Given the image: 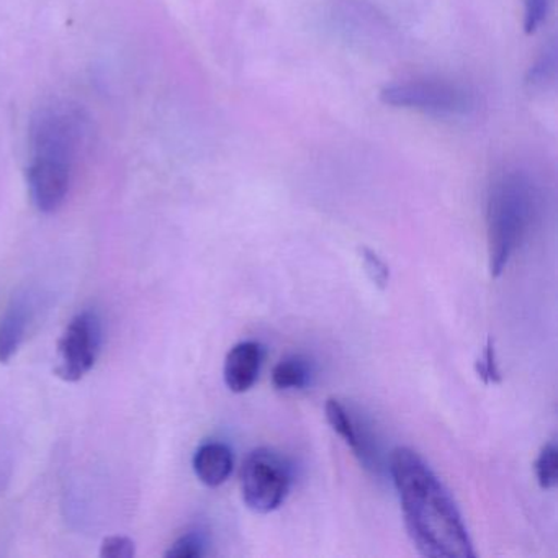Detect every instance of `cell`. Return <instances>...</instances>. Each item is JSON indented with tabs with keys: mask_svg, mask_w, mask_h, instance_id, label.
<instances>
[{
	"mask_svg": "<svg viewBox=\"0 0 558 558\" xmlns=\"http://www.w3.org/2000/svg\"><path fill=\"white\" fill-rule=\"evenodd\" d=\"M264 362V348L259 342L244 341L228 352L223 378L233 393H244L256 384Z\"/></svg>",
	"mask_w": 558,
	"mask_h": 558,
	"instance_id": "cell-8",
	"label": "cell"
},
{
	"mask_svg": "<svg viewBox=\"0 0 558 558\" xmlns=\"http://www.w3.org/2000/svg\"><path fill=\"white\" fill-rule=\"evenodd\" d=\"M207 554V538L202 532H187L171 545L166 557L168 558H198Z\"/></svg>",
	"mask_w": 558,
	"mask_h": 558,
	"instance_id": "cell-13",
	"label": "cell"
},
{
	"mask_svg": "<svg viewBox=\"0 0 558 558\" xmlns=\"http://www.w3.org/2000/svg\"><path fill=\"white\" fill-rule=\"evenodd\" d=\"M535 476L542 489H551L558 482V450L555 442L545 444L535 460Z\"/></svg>",
	"mask_w": 558,
	"mask_h": 558,
	"instance_id": "cell-12",
	"label": "cell"
},
{
	"mask_svg": "<svg viewBox=\"0 0 558 558\" xmlns=\"http://www.w3.org/2000/svg\"><path fill=\"white\" fill-rule=\"evenodd\" d=\"M312 364L302 355L282 359L272 371V384L277 390H303L312 384Z\"/></svg>",
	"mask_w": 558,
	"mask_h": 558,
	"instance_id": "cell-11",
	"label": "cell"
},
{
	"mask_svg": "<svg viewBox=\"0 0 558 558\" xmlns=\"http://www.w3.org/2000/svg\"><path fill=\"white\" fill-rule=\"evenodd\" d=\"M361 256L365 272L371 277L372 282L378 289H387L388 282H390V269H388L387 264L381 260V257L375 251L368 250V247H362Z\"/></svg>",
	"mask_w": 558,
	"mask_h": 558,
	"instance_id": "cell-15",
	"label": "cell"
},
{
	"mask_svg": "<svg viewBox=\"0 0 558 558\" xmlns=\"http://www.w3.org/2000/svg\"><path fill=\"white\" fill-rule=\"evenodd\" d=\"M40 302L34 290L17 293L0 318V364H9L21 351L37 318Z\"/></svg>",
	"mask_w": 558,
	"mask_h": 558,
	"instance_id": "cell-7",
	"label": "cell"
},
{
	"mask_svg": "<svg viewBox=\"0 0 558 558\" xmlns=\"http://www.w3.org/2000/svg\"><path fill=\"white\" fill-rule=\"evenodd\" d=\"M244 505L257 514H269L282 506L292 488V466L276 450H253L241 466Z\"/></svg>",
	"mask_w": 558,
	"mask_h": 558,
	"instance_id": "cell-4",
	"label": "cell"
},
{
	"mask_svg": "<svg viewBox=\"0 0 558 558\" xmlns=\"http://www.w3.org/2000/svg\"><path fill=\"white\" fill-rule=\"evenodd\" d=\"M475 371L476 375L482 378L483 384H501V372H499L498 362H496L495 342L492 338L486 341L485 348H483V352L476 361Z\"/></svg>",
	"mask_w": 558,
	"mask_h": 558,
	"instance_id": "cell-14",
	"label": "cell"
},
{
	"mask_svg": "<svg viewBox=\"0 0 558 558\" xmlns=\"http://www.w3.org/2000/svg\"><path fill=\"white\" fill-rule=\"evenodd\" d=\"M555 70H557V50H555L554 45H551V47L542 54L541 60L535 63V66L532 68L529 83H531L532 86L547 83L548 80L554 77Z\"/></svg>",
	"mask_w": 558,
	"mask_h": 558,
	"instance_id": "cell-18",
	"label": "cell"
},
{
	"mask_svg": "<svg viewBox=\"0 0 558 558\" xmlns=\"http://www.w3.org/2000/svg\"><path fill=\"white\" fill-rule=\"evenodd\" d=\"M102 348V322L94 312H83L71 319L58 342V365L61 380H83L99 359Z\"/></svg>",
	"mask_w": 558,
	"mask_h": 558,
	"instance_id": "cell-5",
	"label": "cell"
},
{
	"mask_svg": "<svg viewBox=\"0 0 558 558\" xmlns=\"http://www.w3.org/2000/svg\"><path fill=\"white\" fill-rule=\"evenodd\" d=\"M192 465L195 475L205 486L217 488L223 485L233 472V450L223 442L204 444L195 452Z\"/></svg>",
	"mask_w": 558,
	"mask_h": 558,
	"instance_id": "cell-10",
	"label": "cell"
},
{
	"mask_svg": "<svg viewBox=\"0 0 558 558\" xmlns=\"http://www.w3.org/2000/svg\"><path fill=\"white\" fill-rule=\"evenodd\" d=\"M99 555L102 558H133L136 555L135 542L125 535L104 538Z\"/></svg>",
	"mask_w": 558,
	"mask_h": 558,
	"instance_id": "cell-16",
	"label": "cell"
},
{
	"mask_svg": "<svg viewBox=\"0 0 558 558\" xmlns=\"http://www.w3.org/2000/svg\"><path fill=\"white\" fill-rule=\"evenodd\" d=\"M385 106L417 110L434 117H463L475 109V96L462 84L442 80H416L390 84L380 93Z\"/></svg>",
	"mask_w": 558,
	"mask_h": 558,
	"instance_id": "cell-3",
	"label": "cell"
},
{
	"mask_svg": "<svg viewBox=\"0 0 558 558\" xmlns=\"http://www.w3.org/2000/svg\"><path fill=\"white\" fill-rule=\"evenodd\" d=\"M73 166L70 162L31 158L27 166V185L32 202L41 214H54L70 194Z\"/></svg>",
	"mask_w": 558,
	"mask_h": 558,
	"instance_id": "cell-6",
	"label": "cell"
},
{
	"mask_svg": "<svg viewBox=\"0 0 558 558\" xmlns=\"http://www.w3.org/2000/svg\"><path fill=\"white\" fill-rule=\"evenodd\" d=\"M537 191L522 172H506L496 179L488 195L489 270L499 277L522 246L537 217Z\"/></svg>",
	"mask_w": 558,
	"mask_h": 558,
	"instance_id": "cell-2",
	"label": "cell"
},
{
	"mask_svg": "<svg viewBox=\"0 0 558 558\" xmlns=\"http://www.w3.org/2000/svg\"><path fill=\"white\" fill-rule=\"evenodd\" d=\"M325 411L329 426L354 450L355 457L361 460L362 465L365 469H375L377 466V453L374 452V442L365 433L364 426H361V423L351 416L348 408L336 398H329L326 401Z\"/></svg>",
	"mask_w": 558,
	"mask_h": 558,
	"instance_id": "cell-9",
	"label": "cell"
},
{
	"mask_svg": "<svg viewBox=\"0 0 558 558\" xmlns=\"http://www.w3.org/2000/svg\"><path fill=\"white\" fill-rule=\"evenodd\" d=\"M390 473L408 534L423 557H475L472 538L452 495L420 453L397 447L391 452Z\"/></svg>",
	"mask_w": 558,
	"mask_h": 558,
	"instance_id": "cell-1",
	"label": "cell"
},
{
	"mask_svg": "<svg viewBox=\"0 0 558 558\" xmlns=\"http://www.w3.org/2000/svg\"><path fill=\"white\" fill-rule=\"evenodd\" d=\"M550 0H524V32L535 34L547 19Z\"/></svg>",
	"mask_w": 558,
	"mask_h": 558,
	"instance_id": "cell-17",
	"label": "cell"
}]
</instances>
